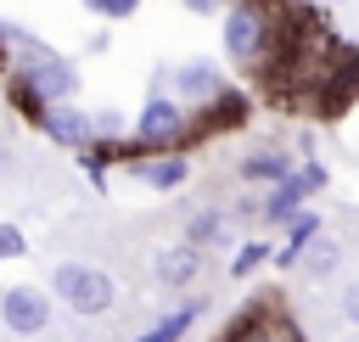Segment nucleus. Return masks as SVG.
Wrapping results in <instances>:
<instances>
[{"label": "nucleus", "instance_id": "obj_1", "mask_svg": "<svg viewBox=\"0 0 359 342\" xmlns=\"http://www.w3.org/2000/svg\"><path fill=\"white\" fill-rule=\"evenodd\" d=\"M275 34H280V6L275 0H230L224 17H219V39H224V56L247 73L264 67V56L275 50Z\"/></svg>", "mask_w": 359, "mask_h": 342}, {"label": "nucleus", "instance_id": "obj_2", "mask_svg": "<svg viewBox=\"0 0 359 342\" xmlns=\"http://www.w3.org/2000/svg\"><path fill=\"white\" fill-rule=\"evenodd\" d=\"M45 292H50L62 308L84 314V320H101V314H112V303H118L112 275L95 269V264H79V258H62V264L50 269V286H45Z\"/></svg>", "mask_w": 359, "mask_h": 342}, {"label": "nucleus", "instance_id": "obj_3", "mask_svg": "<svg viewBox=\"0 0 359 342\" xmlns=\"http://www.w3.org/2000/svg\"><path fill=\"white\" fill-rule=\"evenodd\" d=\"M191 146V112L174 95H146V107L129 118V151H185Z\"/></svg>", "mask_w": 359, "mask_h": 342}, {"label": "nucleus", "instance_id": "obj_4", "mask_svg": "<svg viewBox=\"0 0 359 342\" xmlns=\"http://www.w3.org/2000/svg\"><path fill=\"white\" fill-rule=\"evenodd\" d=\"M17 84H28L45 107H62V101H79V62H67L56 45H45V50H34V56H22V62H11L6 67Z\"/></svg>", "mask_w": 359, "mask_h": 342}, {"label": "nucleus", "instance_id": "obj_5", "mask_svg": "<svg viewBox=\"0 0 359 342\" xmlns=\"http://www.w3.org/2000/svg\"><path fill=\"white\" fill-rule=\"evenodd\" d=\"M151 95H174L185 112H196V107H208L213 95H224V67H219L213 56H185V62L151 73Z\"/></svg>", "mask_w": 359, "mask_h": 342}, {"label": "nucleus", "instance_id": "obj_6", "mask_svg": "<svg viewBox=\"0 0 359 342\" xmlns=\"http://www.w3.org/2000/svg\"><path fill=\"white\" fill-rule=\"evenodd\" d=\"M325 179H331V174H325V163H320V157H314V163H297L286 179H275L269 191H258V224L280 230L297 207H309V202L325 191Z\"/></svg>", "mask_w": 359, "mask_h": 342}, {"label": "nucleus", "instance_id": "obj_7", "mask_svg": "<svg viewBox=\"0 0 359 342\" xmlns=\"http://www.w3.org/2000/svg\"><path fill=\"white\" fill-rule=\"evenodd\" d=\"M50 320H56V297L45 286L17 280V286L0 292V325L11 336H39V331H50Z\"/></svg>", "mask_w": 359, "mask_h": 342}, {"label": "nucleus", "instance_id": "obj_8", "mask_svg": "<svg viewBox=\"0 0 359 342\" xmlns=\"http://www.w3.org/2000/svg\"><path fill=\"white\" fill-rule=\"evenodd\" d=\"M123 174H129L135 185L168 196V191H185L191 157H185V151H129V157H123Z\"/></svg>", "mask_w": 359, "mask_h": 342}, {"label": "nucleus", "instance_id": "obj_9", "mask_svg": "<svg viewBox=\"0 0 359 342\" xmlns=\"http://www.w3.org/2000/svg\"><path fill=\"white\" fill-rule=\"evenodd\" d=\"M247 118H252V95L241 84H224V95H213L208 107L191 112V140H213V135L247 129Z\"/></svg>", "mask_w": 359, "mask_h": 342}, {"label": "nucleus", "instance_id": "obj_10", "mask_svg": "<svg viewBox=\"0 0 359 342\" xmlns=\"http://www.w3.org/2000/svg\"><path fill=\"white\" fill-rule=\"evenodd\" d=\"M297 163H292V151L286 146H275V140H258V146H247L241 151V163H236V174H241V185L247 191H269L275 179H286Z\"/></svg>", "mask_w": 359, "mask_h": 342}, {"label": "nucleus", "instance_id": "obj_11", "mask_svg": "<svg viewBox=\"0 0 359 342\" xmlns=\"http://www.w3.org/2000/svg\"><path fill=\"white\" fill-rule=\"evenodd\" d=\"M50 146H67V151H84L95 135H90V112L79 107V101H62V107H45L39 112V123H34Z\"/></svg>", "mask_w": 359, "mask_h": 342}, {"label": "nucleus", "instance_id": "obj_12", "mask_svg": "<svg viewBox=\"0 0 359 342\" xmlns=\"http://www.w3.org/2000/svg\"><path fill=\"white\" fill-rule=\"evenodd\" d=\"M151 280L163 286V292H191L196 280H202V252L196 247H163L157 258H151Z\"/></svg>", "mask_w": 359, "mask_h": 342}, {"label": "nucleus", "instance_id": "obj_13", "mask_svg": "<svg viewBox=\"0 0 359 342\" xmlns=\"http://www.w3.org/2000/svg\"><path fill=\"white\" fill-rule=\"evenodd\" d=\"M280 303H247L224 331H219V342H280V314H275Z\"/></svg>", "mask_w": 359, "mask_h": 342}, {"label": "nucleus", "instance_id": "obj_14", "mask_svg": "<svg viewBox=\"0 0 359 342\" xmlns=\"http://www.w3.org/2000/svg\"><path fill=\"white\" fill-rule=\"evenodd\" d=\"M280 230H286V241H280V247H275L269 258H275V269H297V258H303V247H309V241H314V235L325 230V219H320L314 207H297V213H292V219H286Z\"/></svg>", "mask_w": 359, "mask_h": 342}, {"label": "nucleus", "instance_id": "obj_15", "mask_svg": "<svg viewBox=\"0 0 359 342\" xmlns=\"http://www.w3.org/2000/svg\"><path fill=\"white\" fill-rule=\"evenodd\" d=\"M202 308H208L202 297H180V303H174V308H163L146 331H135V342H180V336L202 320Z\"/></svg>", "mask_w": 359, "mask_h": 342}, {"label": "nucleus", "instance_id": "obj_16", "mask_svg": "<svg viewBox=\"0 0 359 342\" xmlns=\"http://www.w3.org/2000/svg\"><path fill=\"white\" fill-rule=\"evenodd\" d=\"M185 247H196V252L230 247V213H224V207H196V213L185 219Z\"/></svg>", "mask_w": 359, "mask_h": 342}, {"label": "nucleus", "instance_id": "obj_17", "mask_svg": "<svg viewBox=\"0 0 359 342\" xmlns=\"http://www.w3.org/2000/svg\"><path fill=\"white\" fill-rule=\"evenodd\" d=\"M297 269H303V280H314V286H320V280H331V275L342 269V241L320 230V235H314V241L303 247V258H297Z\"/></svg>", "mask_w": 359, "mask_h": 342}, {"label": "nucleus", "instance_id": "obj_18", "mask_svg": "<svg viewBox=\"0 0 359 342\" xmlns=\"http://www.w3.org/2000/svg\"><path fill=\"white\" fill-rule=\"evenodd\" d=\"M73 157H79V168H84V174L101 185L112 168H123V157H129V140H90V146H84V151H73Z\"/></svg>", "mask_w": 359, "mask_h": 342}, {"label": "nucleus", "instance_id": "obj_19", "mask_svg": "<svg viewBox=\"0 0 359 342\" xmlns=\"http://www.w3.org/2000/svg\"><path fill=\"white\" fill-rule=\"evenodd\" d=\"M269 252H275V247H269L264 235L241 241V247H236V258H230V280H247V275H258V269L269 264Z\"/></svg>", "mask_w": 359, "mask_h": 342}, {"label": "nucleus", "instance_id": "obj_20", "mask_svg": "<svg viewBox=\"0 0 359 342\" xmlns=\"http://www.w3.org/2000/svg\"><path fill=\"white\" fill-rule=\"evenodd\" d=\"M6 107H11V112H17L22 123H28V129H34V123H39V112H45V101H39V95L28 90V84H17L11 73H6Z\"/></svg>", "mask_w": 359, "mask_h": 342}, {"label": "nucleus", "instance_id": "obj_21", "mask_svg": "<svg viewBox=\"0 0 359 342\" xmlns=\"http://www.w3.org/2000/svg\"><path fill=\"white\" fill-rule=\"evenodd\" d=\"M90 135L95 140H129V112L123 107H95L90 112Z\"/></svg>", "mask_w": 359, "mask_h": 342}, {"label": "nucleus", "instance_id": "obj_22", "mask_svg": "<svg viewBox=\"0 0 359 342\" xmlns=\"http://www.w3.org/2000/svg\"><path fill=\"white\" fill-rule=\"evenodd\" d=\"M28 252V235H22V224L17 219H0V264H17Z\"/></svg>", "mask_w": 359, "mask_h": 342}, {"label": "nucleus", "instance_id": "obj_23", "mask_svg": "<svg viewBox=\"0 0 359 342\" xmlns=\"http://www.w3.org/2000/svg\"><path fill=\"white\" fill-rule=\"evenodd\" d=\"M84 11H95L101 22H123V17L140 11V0H84Z\"/></svg>", "mask_w": 359, "mask_h": 342}, {"label": "nucleus", "instance_id": "obj_24", "mask_svg": "<svg viewBox=\"0 0 359 342\" xmlns=\"http://www.w3.org/2000/svg\"><path fill=\"white\" fill-rule=\"evenodd\" d=\"M337 308H342V320H348V325H359V280H348V286L337 292Z\"/></svg>", "mask_w": 359, "mask_h": 342}, {"label": "nucleus", "instance_id": "obj_25", "mask_svg": "<svg viewBox=\"0 0 359 342\" xmlns=\"http://www.w3.org/2000/svg\"><path fill=\"white\" fill-rule=\"evenodd\" d=\"M180 6H185L191 17H224V6H230V0H180Z\"/></svg>", "mask_w": 359, "mask_h": 342}, {"label": "nucleus", "instance_id": "obj_26", "mask_svg": "<svg viewBox=\"0 0 359 342\" xmlns=\"http://www.w3.org/2000/svg\"><path fill=\"white\" fill-rule=\"evenodd\" d=\"M11 28H17V22H6V17H0V73L11 67Z\"/></svg>", "mask_w": 359, "mask_h": 342}, {"label": "nucleus", "instance_id": "obj_27", "mask_svg": "<svg viewBox=\"0 0 359 342\" xmlns=\"http://www.w3.org/2000/svg\"><path fill=\"white\" fill-rule=\"evenodd\" d=\"M6 168H11V146L0 140V174H6Z\"/></svg>", "mask_w": 359, "mask_h": 342}, {"label": "nucleus", "instance_id": "obj_28", "mask_svg": "<svg viewBox=\"0 0 359 342\" xmlns=\"http://www.w3.org/2000/svg\"><path fill=\"white\" fill-rule=\"evenodd\" d=\"M280 342H303V336H297V331H292V325H280Z\"/></svg>", "mask_w": 359, "mask_h": 342}]
</instances>
